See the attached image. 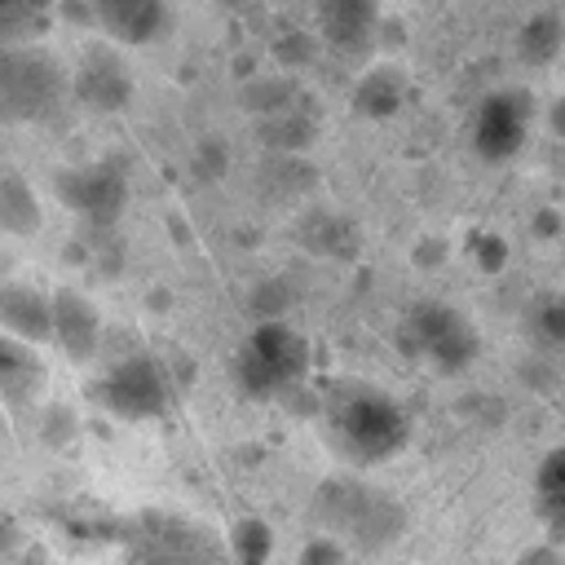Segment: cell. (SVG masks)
I'll return each instance as SVG.
<instances>
[{
	"instance_id": "cell-1",
	"label": "cell",
	"mask_w": 565,
	"mask_h": 565,
	"mask_svg": "<svg viewBox=\"0 0 565 565\" xmlns=\"http://www.w3.org/2000/svg\"><path fill=\"white\" fill-rule=\"evenodd\" d=\"M305 371H309V340L282 318H260L243 340V349L234 353V384L256 402L287 393L291 384H300Z\"/></svg>"
},
{
	"instance_id": "cell-2",
	"label": "cell",
	"mask_w": 565,
	"mask_h": 565,
	"mask_svg": "<svg viewBox=\"0 0 565 565\" xmlns=\"http://www.w3.org/2000/svg\"><path fill=\"white\" fill-rule=\"evenodd\" d=\"M402 344H406L415 358H428V362H433L437 371H446V375L472 366V358L481 353V335H477L472 318L459 313V309L446 305V300H419V305H411Z\"/></svg>"
},
{
	"instance_id": "cell-3",
	"label": "cell",
	"mask_w": 565,
	"mask_h": 565,
	"mask_svg": "<svg viewBox=\"0 0 565 565\" xmlns=\"http://www.w3.org/2000/svg\"><path fill=\"white\" fill-rule=\"evenodd\" d=\"M313 512L331 525L327 534H349V539H358L362 547H384V543H393V539L402 534V525H406L402 508H397L388 494L366 490V486H349V481H327V486L318 490Z\"/></svg>"
},
{
	"instance_id": "cell-4",
	"label": "cell",
	"mask_w": 565,
	"mask_h": 565,
	"mask_svg": "<svg viewBox=\"0 0 565 565\" xmlns=\"http://www.w3.org/2000/svg\"><path fill=\"white\" fill-rule=\"evenodd\" d=\"M335 437L358 459H388L406 446L411 419L406 411L384 393H353L335 411Z\"/></svg>"
},
{
	"instance_id": "cell-5",
	"label": "cell",
	"mask_w": 565,
	"mask_h": 565,
	"mask_svg": "<svg viewBox=\"0 0 565 565\" xmlns=\"http://www.w3.org/2000/svg\"><path fill=\"white\" fill-rule=\"evenodd\" d=\"M66 93V75L35 49L0 53V119H44Z\"/></svg>"
},
{
	"instance_id": "cell-6",
	"label": "cell",
	"mask_w": 565,
	"mask_h": 565,
	"mask_svg": "<svg viewBox=\"0 0 565 565\" xmlns=\"http://www.w3.org/2000/svg\"><path fill=\"white\" fill-rule=\"evenodd\" d=\"M93 397L119 419H159L168 411V380L154 358L128 353L97 380Z\"/></svg>"
},
{
	"instance_id": "cell-7",
	"label": "cell",
	"mask_w": 565,
	"mask_h": 565,
	"mask_svg": "<svg viewBox=\"0 0 565 565\" xmlns=\"http://www.w3.org/2000/svg\"><path fill=\"white\" fill-rule=\"evenodd\" d=\"M53 190L84 221L110 225V221H119V212L128 203V172H124L119 159H93V163H79V168H62L53 177Z\"/></svg>"
},
{
	"instance_id": "cell-8",
	"label": "cell",
	"mask_w": 565,
	"mask_h": 565,
	"mask_svg": "<svg viewBox=\"0 0 565 565\" xmlns=\"http://www.w3.org/2000/svg\"><path fill=\"white\" fill-rule=\"evenodd\" d=\"M534 124V97L521 93V88H503V93H490L477 110V128H472V141H477V154L490 159V163H503L512 159L521 146H525V132Z\"/></svg>"
},
{
	"instance_id": "cell-9",
	"label": "cell",
	"mask_w": 565,
	"mask_h": 565,
	"mask_svg": "<svg viewBox=\"0 0 565 565\" xmlns=\"http://www.w3.org/2000/svg\"><path fill=\"white\" fill-rule=\"evenodd\" d=\"M71 93H75L79 106H88L97 115H115V110H124L132 102V75L115 53L88 49L79 57L75 75H71Z\"/></svg>"
},
{
	"instance_id": "cell-10",
	"label": "cell",
	"mask_w": 565,
	"mask_h": 565,
	"mask_svg": "<svg viewBox=\"0 0 565 565\" xmlns=\"http://www.w3.org/2000/svg\"><path fill=\"white\" fill-rule=\"evenodd\" d=\"M49 309H53V340L66 349V358L88 362L102 349V313H97V305L84 291L62 287L57 296H49Z\"/></svg>"
},
{
	"instance_id": "cell-11",
	"label": "cell",
	"mask_w": 565,
	"mask_h": 565,
	"mask_svg": "<svg viewBox=\"0 0 565 565\" xmlns=\"http://www.w3.org/2000/svg\"><path fill=\"white\" fill-rule=\"evenodd\" d=\"M0 327L26 344L53 340V309L49 296L26 282H0Z\"/></svg>"
},
{
	"instance_id": "cell-12",
	"label": "cell",
	"mask_w": 565,
	"mask_h": 565,
	"mask_svg": "<svg viewBox=\"0 0 565 565\" xmlns=\"http://www.w3.org/2000/svg\"><path fill=\"white\" fill-rule=\"evenodd\" d=\"M380 26V0H322V40L340 53H362Z\"/></svg>"
},
{
	"instance_id": "cell-13",
	"label": "cell",
	"mask_w": 565,
	"mask_h": 565,
	"mask_svg": "<svg viewBox=\"0 0 565 565\" xmlns=\"http://www.w3.org/2000/svg\"><path fill=\"white\" fill-rule=\"evenodd\" d=\"M93 13H97V22H102L110 35H119L124 44H150V40H159L163 26H168L163 0H97Z\"/></svg>"
},
{
	"instance_id": "cell-14",
	"label": "cell",
	"mask_w": 565,
	"mask_h": 565,
	"mask_svg": "<svg viewBox=\"0 0 565 565\" xmlns=\"http://www.w3.org/2000/svg\"><path fill=\"white\" fill-rule=\"evenodd\" d=\"M44 384V362L18 335H0V402H31Z\"/></svg>"
},
{
	"instance_id": "cell-15",
	"label": "cell",
	"mask_w": 565,
	"mask_h": 565,
	"mask_svg": "<svg viewBox=\"0 0 565 565\" xmlns=\"http://www.w3.org/2000/svg\"><path fill=\"white\" fill-rule=\"evenodd\" d=\"M406 102V79L397 66H371L353 88V110L366 119H388Z\"/></svg>"
},
{
	"instance_id": "cell-16",
	"label": "cell",
	"mask_w": 565,
	"mask_h": 565,
	"mask_svg": "<svg viewBox=\"0 0 565 565\" xmlns=\"http://www.w3.org/2000/svg\"><path fill=\"white\" fill-rule=\"evenodd\" d=\"M300 243H305L313 256H353L358 234H353V225H349L340 212L318 207V212H305V216H300Z\"/></svg>"
},
{
	"instance_id": "cell-17",
	"label": "cell",
	"mask_w": 565,
	"mask_h": 565,
	"mask_svg": "<svg viewBox=\"0 0 565 565\" xmlns=\"http://www.w3.org/2000/svg\"><path fill=\"white\" fill-rule=\"evenodd\" d=\"M0 230L4 234H35L40 230V203L26 177L4 172L0 177Z\"/></svg>"
},
{
	"instance_id": "cell-18",
	"label": "cell",
	"mask_w": 565,
	"mask_h": 565,
	"mask_svg": "<svg viewBox=\"0 0 565 565\" xmlns=\"http://www.w3.org/2000/svg\"><path fill=\"white\" fill-rule=\"evenodd\" d=\"M561 44H565V26L556 13H534L516 35V53L525 66H552L561 57Z\"/></svg>"
},
{
	"instance_id": "cell-19",
	"label": "cell",
	"mask_w": 565,
	"mask_h": 565,
	"mask_svg": "<svg viewBox=\"0 0 565 565\" xmlns=\"http://www.w3.org/2000/svg\"><path fill=\"white\" fill-rule=\"evenodd\" d=\"M260 137L269 150H305L313 141V119L300 110V102H291L274 115H260Z\"/></svg>"
},
{
	"instance_id": "cell-20",
	"label": "cell",
	"mask_w": 565,
	"mask_h": 565,
	"mask_svg": "<svg viewBox=\"0 0 565 565\" xmlns=\"http://www.w3.org/2000/svg\"><path fill=\"white\" fill-rule=\"evenodd\" d=\"M534 486H539V508L552 521V539H561V525H565V450L543 455Z\"/></svg>"
},
{
	"instance_id": "cell-21",
	"label": "cell",
	"mask_w": 565,
	"mask_h": 565,
	"mask_svg": "<svg viewBox=\"0 0 565 565\" xmlns=\"http://www.w3.org/2000/svg\"><path fill=\"white\" fill-rule=\"evenodd\" d=\"M230 552H234L238 561H247V565L269 561V556H274V530H269L260 516H243V521H234V530H230Z\"/></svg>"
},
{
	"instance_id": "cell-22",
	"label": "cell",
	"mask_w": 565,
	"mask_h": 565,
	"mask_svg": "<svg viewBox=\"0 0 565 565\" xmlns=\"http://www.w3.org/2000/svg\"><path fill=\"white\" fill-rule=\"evenodd\" d=\"M291 102H300V93H296V84H291L287 75H274V79H252V75H247V88H243V106H247V110L274 115V110H282V106H291Z\"/></svg>"
},
{
	"instance_id": "cell-23",
	"label": "cell",
	"mask_w": 565,
	"mask_h": 565,
	"mask_svg": "<svg viewBox=\"0 0 565 565\" xmlns=\"http://www.w3.org/2000/svg\"><path fill=\"white\" fill-rule=\"evenodd\" d=\"M53 0H0V35H18L44 22Z\"/></svg>"
},
{
	"instance_id": "cell-24",
	"label": "cell",
	"mask_w": 565,
	"mask_h": 565,
	"mask_svg": "<svg viewBox=\"0 0 565 565\" xmlns=\"http://www.w3.org/2000/svg\"><path fill=\"white\" fill-rule=\"evenodd\" d=\"M313 53H318V35H309V31H282L278 40H274V57L282 62V71H291V66H305V62H313Z\"/></svg>"
},
{
	"instance_id": "cell-25",
	"label": "cell",
	"mask_w": 565,
	"mask_h": 565,
	"mask_svg": "<svg viewBox=\"0 0 565 565\" xmlns=\"http://www.w3.org/2000/svg\"><path fill=\"white\" fill-rule=\"evenodd\" d=\"M230 168V146L221 137H203L199 150H194V177L199 181H221Z\"/></svg>"
},
{
	"instance_id": "cell-26",
	"label": "cell",
	"mask_w": 565,
	"mask_h": 565,
	"mask_svg": "<svg viewBox=\"0 0 565 565\" xmlns=\"http://www.w3.org/2000/svg\"><path fill=\"white\" fill-rule=\"evenodd\" d=\"M472 256H477L481 274H499V269L508 265V243H503L499 234H477V238H472Z\"/></svg>"
},
{
	"instance_id": "cell-27",
	"label": "cell",
	"mask_w": 565,
	"mask_h": 565,
	"mask_svg": "<svg viewBox=\"0 0 565 565\" xmlns=\"http://www.w3.org/2000/svg\"><path fill=\"white\" fill-rule=\"evenodd\" d=\"M252 309H256V318H282V309H287V287H282L278 278L260 282V287L252 291Z\"/></svg>"
},
{
	"instance_id": "cell-28",
	"label": "cell",
	"mask_w": 565,
	"mask_h": 565,
	"mask_svg": "<svg viewBox=\"0 0 565 565\" xmlns=\"http://www.w3.org/2000/svg\"><path fill=\"white\" fill-rule=\"evenodd\" d=\"M349 552H344V543H335V539H327V534H318V539H309L305 547H300V565H327V561H344Z\"/></svg>"
},
{
	"instance_id": "cell-29",
	"label": "cell",
	"mask_w": 565,
	"mask_h": 565,
	"mask_svg": "<svg viewBox=\"0 0 565 565\" xmlns=\"http://www.w3.org/2000/svg\"><path fill=\"white\" fill-rule=\"evenodd\" d=\"M539 331H543L552 344H561V340H565V300H556V296H552V300H543V305H539Z\"/></svg>"
},
{
	"instance_id": "cell-30",
	"label": "cell",
	"mask_w": 565,
	"mask_h": 565,
	"mask_svg": "<svg viewBox=\"0 0 565 565\" xmlns=\"http://www.w3.org/2000/svg\"><path fill=\"white\" fill-rule=\"evenodd\" d=\"M53 4H57V13H62L66 22H97V13H93L88 0H53Z\"/></svg>"
},
{
	"instance_id": "cell-31",
	"label": "cell",
	"mask_w": 565,
	"mask_h": 565,
	"mask_svg": "<svg viewBox=\"0 0 565 565\" xmlns=\"http://www.w3.org/2000/svg\"><path fill=\"white\" fill-rule=\"evenodd\" d=\"M534 234H539V238H561V212H556V207H543V212L534 216Z\"/></svg>"
},
{
	"instance_id": "cell-32",
	"label": "cell",
	"mask_w": 565,
	"mask_h": 565,
	"mask_svg": "<svg viewBox=\"0 0 565 565\" xmlns=\"http://www.w3.org/2000/svg\"><path fill=\"white\" fill-rule=\"evenodd\" d=\"M446 256V243L441 238H424L419 247H415V265H437Z\"/></svg>"
},
{
	"instance_id": "cell-33",
	"label": "cell",
	"mask_w": 565,
	"mask_h": 565,
	"mask_svg": "<svg viewBox=\"0 0 565 565\" xmlns=\"http://www.w3.org/2000/svg\"><path fill=\"white\" fill-rule=\"evenodd\" d=\"M521 561H556V547H534V552H525Z\"/></svg>"
},
{
	"instance_id": "cell-34",
	"label": "cell",
	"mask_w": 565,
	"mask_h": 565,
	"mask_svg": "<svg viewBox=\"0 0 565 565\" xmlns=\"http://www.w3.org/2000/svg\"><path fill=\"white\" fill-rule=\"evenodd\" d=\"M88 4H97V0H88Z\"/></svg>"
}]
</instances>
